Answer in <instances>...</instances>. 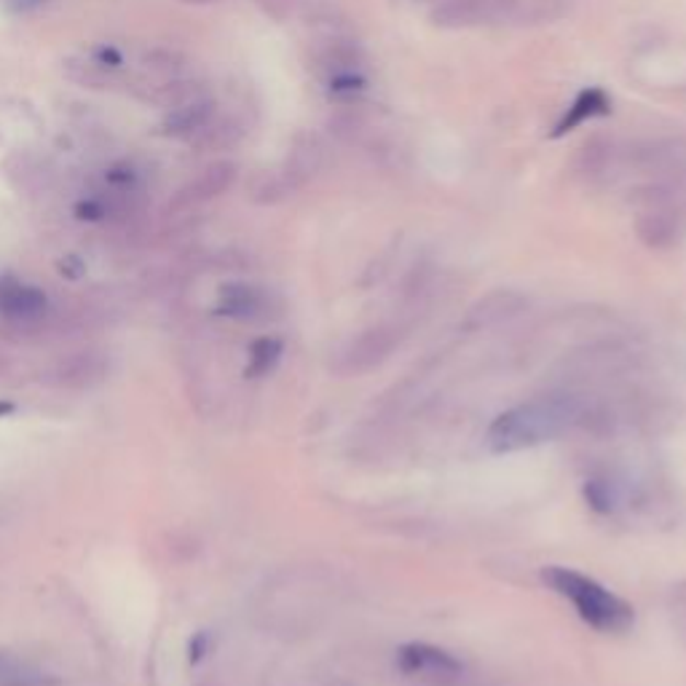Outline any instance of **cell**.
<instances>
[{
  "label": "cell",
  "mask_w": 686,
  "mask_h": 686,
  "mask_svg": "<svg viewBox=\"0 0 686 686\" xmlns=\"http://www.w3.org/2000/svg\"><path fill=\"white\" fill-rule=\"evenodd\" d=\"M580 416L582 408L574 397H534L493 419L485 432V445L493 454L537 448L541 443L565 435Z\"/></svg>",
  "instance_id": "1"
},
{
  "label": "cell",
  "mask_w": 686,
  "mask_h": 686,
  "mask_svg": "<svg viewBox=\"0 0 686 686\" xmlns=\"http://www.w3.org/2000/svg\"><path fill=\"white\" fill-rule=\"evenodd\" d=\"M541 582L556 595L569 601L574 611L580 614L582 622L595 628L598 633H625L633 628L636 611L633 606L609 587L595 582L593 576L582 574L576 569L565 565H545L541 569Z\"/></svg>",
  "instance_id": "2"
},
{
  "label": "cell",
  "mask_w": 686,
  "mask_h": 686,
  "mask_svg": "<svg viewBox=\"0 0 686 686\" xmlns=\"http://www.w3.org/2000/svg\"><path fill=\"white\" fill-rule=\"evenodd\" d=\"M397 671L424 686H459L465 678V662L432 643H405L397 652Z\"/></svg>",
  "instance_id": "3"
},
{
  "label": "cell",
  "mask_w": 686,
  "mask_h": 686,
  "mask_svg": "<svg viewBox=\"0 0 686 686\" xmlns=\"http://www.w3.org/2000/svg\"><path fill=\"white\" fill-rule=\"evenodd\" d=\"M628 164L649 178H682L686 172V140L658 137V140L636 142L628 150Z\"/></svg>",
  "instance_id": "4"
},
{
  "label": "cell",
  "mask_w": 686,
  "mask_h": 686,
  "mask_svg": "<svg viewBox=\"0 0 686 686\" xmlns=\"http://www.w3.org/2000/svg\"><path fill=\"white\" fill-rule=\"evenodd\" d=\"M324 164H328V146L322 142V137L304 132V135H298L293 140L290 153H287L282 172L290 180L293 188L298 191L304 188L306 183H311V180L324 170Z\"/></svg>",
  "instance_id": "5"
},
{
  "label": "cell",
  "mask_w": 686,
  "mask_h": 686,
  "mask_svg": "<svg viewBox=\"0 0 686 686\" xmlns=\"http://www.w3.org/2000/svg\"><path fill=\"white\" fill-rule=\"evenodd\" d=\"M49 309L44 290L25 285L20 279H0V311L16 322H30V319H41Z\"/></svg>",
  "instance_id": "6"
},
{
  "label": "cell",
  "mask_w": 686,
  "mask_h": 686,
  "mask_svg": "<svg viewBox=\"0 0 686 686\" xmlns=\"http://www.w3.org/2000/svg\"><path fill=\"white\" fill-rule=\"evenodd\" d=\"M317 68L328 76V81L341 76H354L363 68V52L354 44L352 35H333V38H324L319 44Z\"/></svg>",
  "instance_id": "7"
},
{
  "label": "cell",
  "mask_w": 686,
  "mask_h": 686,
  "mask_svg": "<svg viewBox=\"0 0 686 686\" xmlns=\"http://www.w3.org/2000/svg\"><path fill=\"white\" fill-rule=\"evenodd\" d=\"M395 343H397L395 330L387 328L368 330V333L359 335V339L348 346V352L343 354V373L352 370L359 373L373 368V365H378L389 352H392Z\"/></svg>",
  "instance_id": "8"
},
{
  "label": "cell",
  "mask_w": 686,
  "mask_h": 686,
  "mask_svg": "<svg viewBox=\"0 0 686 686\" xmlns=\"http://www.w3.org/2000/svg\"><path fill=\"white\" fill-rule=\"evenodd\" d=\"M215 118V102L209 98H185L164 118V132L174 137H196Z\"/></svg>",
  "instance_id": "9"
},
{
  "label": "cell",
  "mask_w": 686,
  "mask_h": 686,
  "mask_svg": "<svg viewBox=\"0 0 686 686\" xmlns=\"http://www.w3.org/2000/svg\"><path fill=\"white\" fill-rule=\"evenodd\" d=\"M237 172L239 170L233 161H215V164H209L196 180H191V183L180 191L178 202L174 204L209 202V198L226 194V191L237 183Z\"/></svg>",
  "instance_id": "10"
},
{
  "label": "cell",
  "mask_w": 686,
  "mask_h": 686,
  "mask_svg": "<svg viewBox=\"0 0 686 686\" xmlns=\"http://www.w3.org/2000/svg\"><path fill=\"white\" fill-rule=\"evenodd\" d=\"M636 233L652 250H667L678 242V218L671 207H647L638 215Z\"/></svg>",
  "instance_id": "11"
},
{
  "label": "cell",
  "mask_w": 686,
  "mask_h": 686,
  "mask_svg": "<svg viewBox=\"0 0 686 686\" xmlns=\"http://www.w3.org/2000/svg\"><path fill=\"white\" fill-rule=\"evenodd\" d=\"M614 159H617V142L606 135H595L587 142H582L580 153L574 159V170L580 178L595 180L609 172Z\"/></svg>",
  "instance_id": "12"
},
{
  "label": "cell",
  "mask_w": 686,
  "mask_h": 686,
  "mask_svg": "<svg viewBox=\"0 0 686 686\" xmlns=\"http://www.w3.org/2000/svg\"><path fill=\"white\" fill-rule=\"evenodd\" d=\"M611 102L609 98H606L601 89H587V92H582L580 98H576L574 102H571V107L565 111V116L558 122L556 132H552V137H563L565 132L576 129L580 124H585L587 118H595V116H604V113H609Z\"/></svg>",
  "instance_id": "13"
},
{
  "label": "cell",
  "mask_w": 686,
  "mask_h": 686,
  "mask_svg": "<svg viewBox=\"0 0 686 686\" xmlns=\"http://www.w3.org/2000/svg\"><path fill=\"white\" fill-rule=\"evenodd\" d=\"M263 300L261 293L255 287H247V285H228L222 287L220 295V315L228 317H255L261 311Z\"/></svg>",
  "instance_id": "14"
},
{
  "label": "cell",
  "mask_w": 686,
  "mask_h": 686,
  "mask_svg": "<svg viewBox=\"0 0 686 686\" xmlns=\"http://www.w3.org/2000/svg\"><path fill=\"white\" fill-rule=\"evenodd\" d=\"M295 188L290 180L285 178V172H261L252 178L250 183V196L258 204H276L285 202L287 196H293Z\"/></svg>",
  "instance_id": "15"
},
{
  "label": "cell",
  "mask_w": 686,
  "mask_h": 686,
  "mask_svg": "<svg viewBox=\"0 0 686 686\" xmlns=\"http://www.w3.org/2000/svg\"><path fill=\"white\" fill-rule=\"evenodd\" d=\"M483 14V9L475 3H465V0H443L432 9V22L437 27H467L472 25L478 16Z\"/></svg>",
  "instance_id": "16"
},
{
  "label": "cell",
  "mask_w": 686,
  "mask_h": 686,
  "mask_svg": "<svg viewBox=\"0 0 686 686\" xmlns=\"http://www.w3.org/2000/svg\"><path fill=\"white\" fill-rule=\"evenodd\" d=\"M523 306L521 295L515 293H496L489 295L485 300H480L478 309H475V317H480L483 322H496V319H504L507 315H515Z\"/></svg>",
  "instance_id": "17"
},
{
  "label": "cell",
  "mask_w": 686,
  "mask_h": 686,
  "mask_svg": "<svg viewBox=\"0 0 686 686\" xmlns=\"http://www.w3.org/2000/svg\"><path fill=\"white\" fill-rule=\"evenodd\" d=\"M328 132L335 137V140L343 142V146H354V142L363 140L365 135V124L357 113H335V116L328 118Z\"/></svg>",
  "instance_id": "18"
},
{
  "label": "cell",
  "mask_w": 686,
  "mask_h": 686,
  "mask_svg": "<svg viewBox=\"0 0 686 686\" xmlns=\"http://www.w3.org/2000/svg\"><path fill=\"white\" fill-rule=\"evenodd\" d=\"M282 357V343L274 339H261L252 346L250 352V368L247 373L250 376H266L268 370H274V365L279 363Z\"/></svg>",
  "instance_id": "19"
},
{
  "label": "cell",
  "mask_w": 686,
  "mask_h": 686,
  "mask_svg": "<svg viewBox=\"0 0 686 686\" xmlns=\"http://www.w3.org/2000/svg\"><path fill=\"white\" fill-rule=\"evenodd\" d=\"M204 649H207V638L196 636V643L191 641V662H198L204 658Z\"/></svg>",
  "instance_id": "20"
},
{
  "label": "cell",
  "mask_w": 686,
  "mask_h": 686,
  "mask_svg": "<svg viewBox=\"0 0 686 686\" xmlns=\"http://www.w3.org/2000/svg\"><path fill=\"white\" fill-rule=\"evenodd\" d=\"M35 3H41V0H5V5L14 11H27V9H33Z\"/></svg>",
  "instance_id": "21"
},
{
  "label": "cell",
  "mask_w": 686,
  "mask_h": 686,
  "mask_svg": "<svg viewBox=\"0 0 686 686\" xmlns=\"http://www.w3.org/2000/svg\"><path fill=\"white\" fill-rule=\"evenodd\" d=\"M16 411V405L14 402H5V400H0V419L3 416H11V413Z\"/></svg>",
  "instance_id": "22"
},
{
  "label": "cell",
  "mask_w": 686,
  "mask_h": 686,
  "mask_svg": "<svg viewBox=\"0 0 686 686\" xmlns=\"http://www.w3.org/2000/svg\"><path fill=\"white\" fill-rule=\"evenodd\" d=\"M183 3H213V0H183Z\"/></svg>",
  "instance_id": "23"
}]
</instances>
